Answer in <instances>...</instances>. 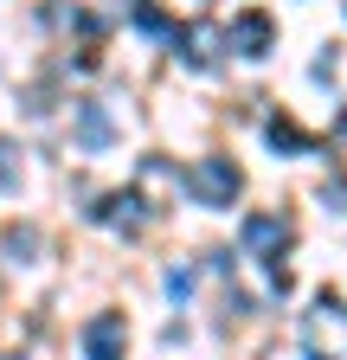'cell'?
Masks as SVG:
<instances>
[{"mask_svg":"<svg viewBox=\"0 0 347 360\" xmlns=\"http://www.w3.org/2000/svg\"><path fill=\"white\" fill-rule=\"evenodd\" d=\"M270 39H277L270 13H257V7H251V13L232 20V39H225V45H232V52H244V58H264V52H270Z\"/></svg>","mask_w":347,"mask_h":360,"instance_id":"5","label":"cell"},{"mask_svg":"<svg viewBox=\"0 0 347 360\" xmlns=\"http://www.w3.org/2000/svg\"><path fill=\"white\" fill-rule=\"evenodd\" d=\"M187 187H193L199 206H232V200L244 193V174H238V161H225V155H206V161L187 167Z\"/></svg>","mask_w":347,"mask_h":360,"instance_id":"1","label":"cell"},{"mask_svg":"<svg viewBox=\"0 0 347 360\" xmlns=\"http://www.w3.org/2000/svg\"><path fill=\"white\" fill-rule=\"evenodd\" d=\"M122 347H129V322L116 309H103V315L84 322V360H122Z\"/></svg>","mask_w":347,"mask_h":360,"instance_id":"2","label":"cell"},{"mask_svg":"<svg viewBox=\"0 0 347 360\" xmlns=\"http://www.w3.org/2000/svg\"><path fill=\"white\" fill-rule=\"evenodd\" d=\"M32 251H39V232H32V225H13V232H7V257L32 264Z\"/></svg>","mask_w":347,"mask_h":360,"instance_id":"9","label":"cell"},{"mask_svg":"<svg viewBox=\"0 0 347 360\" xmlns=\"http://www.w3.org/2000/svg\"><path fill=\"white\" fill-rule=\"evenodd\" d=\"M77 129H84V142H91V148H103V142H110V122H103V110H97V103H77Z\"/></svg>","mask_w":347,"mask_h":360,"instance_id":"7","label":"cell"},{"mask_svg":"<svg viewBox=\"0 0 347 360\" xmlns=\"http://www.w3.org/2000/svg\"><path fill=\"white\" fill-rule=\"evenodd\" d=\"M91 219H97V225H122V232H148V225H155V206H148L142 193H103V200L91 206Z\"/></svg>","mask_w":347,"mask_h":360,"instance_id":"3","label":"cell"},{"mask_svg":"<svg viewBox=\"0 0 347 360\" xmlns=\"http://www.w3.org/2000/svg\"><path fill=\"white\" fill-rule=\"evenodd\" d=\"M244 251H257L270 270H283L277 257L289 251V219H270V212H257V219H244Z\"/></svg>","mask_w":347,"mask_h":360,"instance_id":"4","label":"cell"},{"mask_svg":"<svg viewBox=\"0 0 347 360\" xmlns=\"http://www.w3.org/2000/svg\"><path fill=\"white\" fill-rule=\"evenodd\" d=\"M341 135H347V110H341Z\"/></svg>","mask_w":347,"mask_h":360,"instance_id":"11","label":"cell"},{"mask_svg":"<svg viewBox=\"0 0 347 360\" xmlns=\"http://www.w3.org/2000/svg\"><path fill=\"white\" fill-rule=\"evenodd\" d=\"M264 135H270V148H309V135H302V129H296L289 116H277V122H270Z\"/></svg>","mask_w":347,"mask_h":360,"instance_id":"8","label":"cell"},{"mask_svg":"<svg viewBox=\"0 0 347 360\" xmlns=\"http://www.w3.org/2000/svg\"><path fill=\"white\" fill-rule=\"evenodd\" d=\"M181 52H187V65H219V52H225V26H212V20H193V26H181Z\"/></svg>","mask_w":347,"mask_h":360,"instance_id":"6","label":"cell"},{"mask_svg":"<svg viewBox=\"0 0 347 360\" xmlns=\"http://www.w3.org/2000/svg\"><path fill=\"white\" fill-rule=\"evenodd\" d=\"M0 187H20V148L0 142Z\"/></svg>","mask_w":347,"mask_h":360,"instance_id":"10","label":"cell"}]
</instances>
